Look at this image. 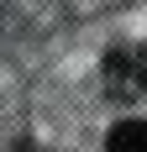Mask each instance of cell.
I'll list each match as a JSON object with an SVG mask.
<instances>
[{
  "label": "cell",
  "instance_id": "6da1fadb",
  "mask_svg": "<svg viewBox=\"0 0 147 152\" xmlns=\"http://www.w3.org/2000/svg\"><path fill=\"white\" fill-rule=\"evenodd\" d=\"M105 89H110V100H142L147 94V63L132 47H121V53L105 58Z\"/></svg>",
  "mask_w": 147,
  "mask_h": 152
},
{
  "label": "cell",
  "instance_id": "7a4b0ae2",
  "mask_svg": "<svg viewBox=\"0 0 147 152\" xmlns=\"http://www.w3.org/2000/svg\"><path fill=\"white\" fill-rule=\"evenodd\" d=\"M105 152H147V121H116L105 137Z\"/></svg>",
  "mask_w": 147,
  "mask_h": 152
},
{
  "label": "cell",
  "instance_id": "3957f363",
  "mask_svg": "<svg viewBox=\"0 0 147 152\" xmlns=\"http://www.w3.org/2000/svg\"><path fill=\"white\" fill-rule=\"evenodd\" d=\"M16 152H37V147H16Z\"/></svg>",
  "mask_w": 147,
  "mask_h": 152
}]
</instances>
